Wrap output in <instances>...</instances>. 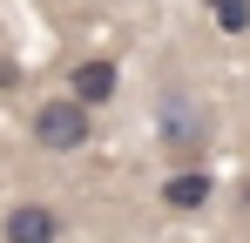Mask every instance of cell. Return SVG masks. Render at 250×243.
Returning <instances> with one entry per match:
<instances>
[{
  "mask_svg": "<svg viewBox=\"0 0 250 243\" xmlns=\"http://www.w3.org/2000/svg\"><path fill=\"white\" fill-rule=\"evenodd\" d=\"M156 128H163V149L183 169H196L209 149V108L189 95V88H163V108H156Z\"/></svg>",
  "mask_w": 250,
  "mask_h": 243,
  "instance_id": "6da1fadb",
  "label": "cell"
},
{
  "mask_svg": "<svg viewBox=\"0 0 250 243\" xmlns=\"http://www.w3.org/2000/svg\"><path fill=\"white\" fill-rule=\"evenodd\" d=\"M209 196H216V182H209L203 169H176V176L163 182V202H169V209H183V216H189V209H203Z\"/></svg>",
  "mask_w": 250,
  "mask_h": 243,
  "instance_id": "5b68a950",
  "label": "cell"
},
{
  "mask_svg": "<svg viewBox=\"0 0 250 243\" xmlns=\"http://www.w3.org/2000/svg\"><path fill=\"white\" fill-rule=\"evenodd\" d=\"M88 135H95V108H82L75 95H54L34 108V149H47V156H75V149H88Z\"/></svg>",
  "mask_w": 250,
  "mask_h": 243,
  "instance_id": "7a4b0ae2",
  "label": "cell"
},
{
  "mask_svg": "<svg viewBox=\"0 0 250 243\" xmlns=\"http://www.w3.org/2000/svg\"><path fill=\"white\" fill-rule=\"evenodd\" d=\"M209 14L223 34H250V0H209Z\"/></svg>",
  "mask_w": 250,
  "mask_h": 243,
  "instance_id": "8992f818",
  "label": "cell"
},
{
  "mask_svg": "<svg viewBox=\"0 0 250 243\" xmlns=\"http://www.w3.org/2000/svg\"><path fill=\"white\" fill-rule=\"evenodd\" d=\"M237 196H244V209H250V176H244V189H237Z\"/></svg>",
  "mask_w": 250,
  "mask_h": 243,
  "instance_id": "ba28073f",
  "label": "cell"
},
{
  "mask_svg": "<svg viewBox=\"0 0 250 243\" xmlns=\"http://www.w3.org/2000/svg\"><path fill=\"white\" fill-rule=\"evenodd\" d=\"M115 88H122V68H115L108 54H88V61H75V75H68V95H75L82 108L115 101Z\"/></svg>",
  "mask_w": 250,
  "mask_h": 243,
  "instance_id": "3957f363",
  "label": "cell"
},
{
  "mask_svg": "<svg viewBox=\"0 0 250 243\" xmlns=\"http://www.w3.org/2000/svg\"><path fill=\"white\" fill-rule=\"evenodd\" d=\"M14 81H21V68H14V61H0V88H14Z\"/></svg>",
  "mask_w": 250,
  "mask_h": 243,
  "instance_id": "52a82bcc",
  "label": "cell"
},
{
  "mask_svg": "<svg viewBox=\"0 0 250 243\" xmlns=\"http://www.w3.org/2000/svg\"><path fill=\"white\" fill-rule=\"evenodd\" d=\"M0 243H61V216H54V202H14L7 223H0Z\"/></svg>",
  "mask_w": 250,
  "mask_h": 243,
  "instance_id": "277c9868",
  "label": "cell"
}]
</instances>
